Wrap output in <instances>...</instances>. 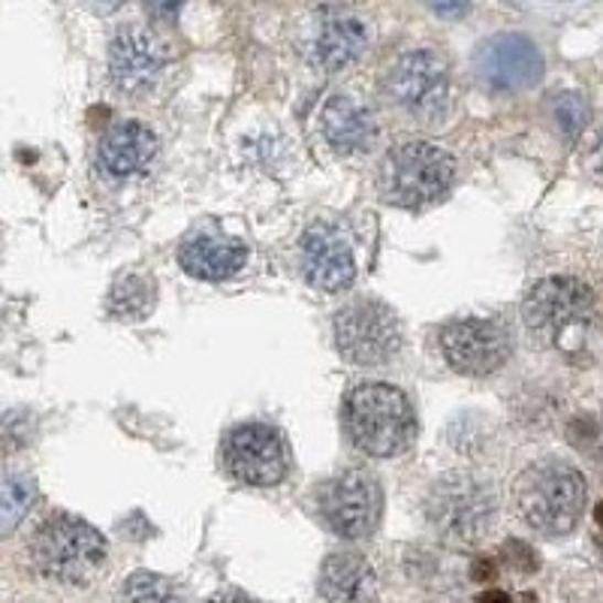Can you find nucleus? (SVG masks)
<instances>
[{
	"label": "nucleus",
	"instance_id": "1",
	"mask_svg": "<svg viewBox=\"0 0 603 603\" xmlns=\"http://www.w3.org/2000/svg\"><path fill=\"white\" fill-rule=\"evenodd\" d=\"M523 320L537 342L582 359L594 335V297L577 278H543L523 302Z\"/></svg>",
	"mask_w": 603,
	"mask_h": 603
},
{
	"label": "nucleus",
	"instance_id": "2",
	"mask_svg": "<svg viewBox=\"0 0 603 603\" xmlns=\"http://www.w3.org/2000/svg\"><path fill=\"white\" fill-rule=\"evenodd\" d=\"M516 513L543 537L570 535L585 507V477L561 459H543L516 480Z\"/></svg>",
	"mask_w": 603,
	"mask_h": 603
},
{
	"label": "nucleus",
	"instance_id": "3",
	"mask_svg": "<svg viewBox=\"0 0 603 603\" xmlns=\"http://www.w3.org/2000/svg\"><path fill=\"white\" fill-rule=\"evenodd\" d=\"M498 495L489 480L455 471L434 483L426 498V519L446 547H477L495 525Z\"/></svg>",
	"mask_w": 603,
	"mask_h": 603
},
{
	"label": "nucleus",
	"instance_id": "4",
	"mask_svg": "<svg viewBox=\"0 0 603 603\" xmlns=\"http://www.w3.org/2000/svg\"><path fill=\"white\" fill-rule=\"evenodd\" d=\"M344 426L356 450L375 459L401 453L413 438L410 399L392 384H359L344 405Z\"/></svg>",
	"mask_w": 603,
	"mask_h": 603
},
{
	"label": "nucleus",
	"instance_id": "5",
	"mask_svg": "<svg viewBox=\"0 0 603 603\" xmlns=\"http://www.w3.org/2000/svg\"><path fill=\"white\" fill-rule=\"evenodd\" d=\"M455 160L432 142H405L377 166V191L389 205L426 208L444 200L455 182Z\"/></svg>",
	"mask_w": 603,
	"mask_h": 603
},
{
	"label": "nucleus",
	"instance_id": "6",
	"mask_svg": "<svg viewBox=\"0 0 603 603\" xmlns=\"http://www.w3.org/2000/svg\"><path fill=\"white\" fill-rule=\"evenodd\" d=\"M106 537L85 519L57 513L36 528L31 558L43 577L57 582H88L106 561Z\"/></svg>",
	"mask_w": 603,
	"mask_h": 603
},
{
	"label": "nucleus",
	"instance_id": "7",
	"mask_svg": "<svg viewBox=\"0 0 603 603\" xmlns=\"http://www.w3.org/2000/svg\"><path fill=\"white\" fill-rule=\"evenodd\" d=\"M384 85L389 103L413 125H438L450 109V67L429 49L401 52Z\"/></svg>",
	"mask_w": 603,
	"mask_h": 603
},
{
	"label": "nucleus",
	"instance_id": "8",
	"mask_svg": "<svg viewBox=\"0 0 603 603\" xmlns=\"http://www.w3.org/2000/svg\"><path fill=\"white\" fill-rule=\"evenodd\" d=\"M335 344L353 365H384L401 347V323L392 308L375 299H359L338 311Z\"/></svg>",
	"mask_w": 603,
	"mask_h": 603
},
{
	"label": "nucleus",
	"instance_id": "9",
	"mask_svg": "<svg viewBox=\"0 0 603 603\" xmlns=\"http://www.w3.org/2000/svg\"><path fill=\"white\" fill-rule=\"evenodd\" d=\"M474 73L486 91L510 97L535 88L543 79V55L528 36L495 34L477 49Z\"/></svg>",
	"mask_w": 603,
	"mask_h": 603
},
{
	"label": "nucleus",
	"instance_id": "10",
	"mask_svg": "<svg viewBox=\"0 0 603 603\" xmlns=\"http://www.w3.org/2000/svg\"><path fill=\"white\" fill-rule=\"evenodd\" d=\"M320 510L335 535L344 540H363L375 531L380 516V486L368 471H342L323 486Z\"/></svg>",
	"mask_w": 603,
	"mask_h": 603
},
{
	"label": "nucleus",
	"instance_id": "11",
	"mask_svg": "<svg viewBox=\"0 0 603 603\" xmlns=\"http://www.w3.org/2000/svg\"><path fill=\"white\" fill-rule=\"evenodd\" d=\"M224 465L245 486H278L287 474L284 441L262 422L239 426L224 441Z\"/></svg>",
	"mask_w": 603,
	"mask_h": 603
},
{
	"label": "nucleus",
	"instance_id": "12",
	"mask_svg": "<svg viewBox=\"0 0 603 603\" xmlns=\"http://www.w3.org/2000/svg\"><path fill=\"white\" fill-rule=\"evenodd\" d=\"M441 351L459 375L486 377L510 359V335L495 320H455L441 332Z\"/></svg>",
	"mask_w": 603,
	"mask_h": 603
},
{
	"label": "nucleus",
	"instance_id": "13",
	"mask_svg": "<svg viewBox=\"0 0 603 603\" xmlns=\"http://www.w3.org/2000/svg\"><path fill=\"white\" fill-rule=\"evenodd\" d=\"M368 46V31L365 24L338 10H320L308 22L305 36H302V52H305L311 67L323 73H338L351 67L353 61H359Z\"/></svg>",
	"mask_w": 603,
	"mask_h": 603
},
{
	"label": "nucleus",
	"instance_id": "14",
	"mask_svg": "<svg viewBox=\"0 0 603 603\" xmlns=\"http://www.w3.org/2000/svg\"><path fill=\"white\" fill-rule=\"evenodd\" d=\"M166 69V46L149 28H125L109 46V76L118 91L139 97L151 91Z\"/></svg>",
	"mask_w": 603,
	"mask_h": 603
},
{
	"label": "nucleus",
	"instance_id": "15",
	"mask_svg": "<svg viewBox=\"0 0 603 603\" xmlns=\"http://www.w3.org/2000/svg\"><path fill=\"white\" fill-rule=\"evenodd\" d=\"M302 272L314 290L338 293L356 278V257L342 229L320 220L302 236Z\"/></svg>",
	"mask_w": 603,
	"mask_h": 603
},
{
	"label": "nucleus",
	"instance_id": "16",
	"mask_svg": "<svg viewBox=\"0 0 603 603\" xmlns=\"http://www.w3.org/2000/svg\"><path fill=\"white\" fill-rule=\"evenodd\" d=\"M323 137L338 154H365L377 146L380 127L372 106L356 100L351 94H332L320 112Z\"/></svg>",
	"mask_w": 603,
	"mask_h": 603
},
{
	"label": "nucleus",
	"instance_id": "17",
	"mask_svg": "<svg viewBox=\"0 0 603 603\" xmlns=\"http://www.w3.org/2000/svg\"><path fill=\"white\" fill-rule=\"evenodd\" d=\"M158 158V137L139 121H118L103 133L97 146L100 170L109 179H133L149 170Z\"/></svg>",
	"mask_w": 603,
	"mask_h": 603
},
{
	"label": "nucleus",
	"instance_id": "18",
	"mask_svg": "<svg viewBox=\"0 0 603 603\" xmlns=\"http://www.w3.org/2000/svg\"><path fill=\"white\" fill-rule=\"evenodd\" d=\"M317 589L326 603H375L377 573L359 552H335L320 568Z\"/></svg>",
	"mask_w": 603,
	"mask_h": 603
},
{
	"label": "nucleus",
	"instance_id": "19",
	"mask_svg": "<svg viewBox=\"0 0 603 603\" xmlns=\"http://www.w3.org/2000/svg\"><path fill=\"white\" fill-rule=\"evenodd\" d=\"M179 260H182L184 272L194 274L200 281H227V278L241 272L248 254L239 241L196 236V239L184 241Z\"/></svg>",
	"mask_w": 603,
	"mask_h": 603
},
{
	"label": "nucleus",
	"instance_id": "20",
	"mask_svg": "<svg viewBox=\"0 0 603 603\" xmlns=\"http://www.w3.org/2000/svg\"><path fill=\"white\" fill-rule=\"evenodd\" d=\"M154 299L158 293L149 274H127L109 293V311L121 320H142L151 314Z\"/></svg>",
	"mask_w": 603,
	"mask_h": 603
},
{
	"label": "nucleus",
	"instance_id": "21",
	"mask_svg": "<svg viewBox=\"0 0 603 603\" xmlns=\"http://www.w3.org/2000/svg\"><path fill=\"white\" fill-rule=\"evenodd\" d=\"M36 502V483L24 474L0 480V537H10Z\"/></svg>",
	"mask_w": 603,
	"mask_h": 603
},
{
	"label": "nucleus",
	"instance_id": "22",
	"mask_svg": "<svg viewBox=\"0 0 603 603\" xmlns=\"http://www.w3.org/2000/svg\"><path fill=\"white\" fill-rule=\"evenodd\" d=\"M125 603H182V597L166 577L137 570L125 585Z\"/></svg>",
	"mask_w": 603,
	"mask_h": 603
},
{
	"label": "nucleus",
	"instance_id": "23",
	"mask_svg": "<svg viewBox=\"0 0 603 603\" xmlns=\"http://www.w3.org/2000/svg\"><path fill=\"white\" fill-rule=\"evenodd\" d=\"M552 121H556V127L564 137L582 133V127L589 121V103H585V97L577 91L558 94L556 103H552Z\"/></svg>",
	"mask_w": 603,
	"mask_h": 603
},
{
	"label": "nucleus",
	"instance_id": "24",
	"mask_svg": "<svg viewBox=\"0 0 603 603\" xmlns=\"http://www.w3.org/2000/svg\"><path fill=\"white\" fill-rule=\"evenodd\" d=\"M504 558H507V564L513 570H519V573H535L540 568V558L537 552L525 540H507L504 543Z\"/></svg>",
	"mask_w": 603,
	"mask_h": 603
},
{
	"label": "nucleus",
	"instance_id": "25",
	"mask_svg": "<svg viewBox=\"0 0 603 603\" xmlns=\"http://www.w3.org/2000/svg\"><path fill=\"white\" fill-rule=\"evenodd\" d=\"M498 577V564L492 561L489 556H477L474 558V564H471V580L477 582H492Z\"/></svg>",
	"mask_w": 603,
	"mask_h": 603
},
{
	"label": "nucleus",
	"instance_id": "26",
	"mask_svg": "<svg viewBox=\"0 0 603 603\" xmlns=\"http://www.w3.org/2000/svg\"><path fill=\"white\" fill-rule=\"evenodd\" d=\"M212 603H257V601L241 592H224V594H217V597H212Z\"/></svg>",
	"mask_w": 603,
	"mask_h": 603
},
{
	"label": "nucleus",
	"instance_id": "27",
	"mask_svg": "<svg viewBox=\"0 0 603 603\" xmlns=\"http://www.w3.org/2000/svg\"><path fill=\"white\" fill-rule=\"evenodd\" d=\"M477 603H513L510 594L498 592V589H489V592H483L477 597Z\"/></svg>",
	"mask_w": 603,
	"mask_h": 603
},
{
	"label": "nucleus",
	"instance_id": "28",
	"mask_svg": "<svg viewBox=\"0 0 603 603\" xmlns=\"http://www.w3.org/2000/svg\"><path fill=\"white\" fill-rule=\"evenodd\" d=\"M525 603H535V601H531V597H525Z\"/></svg>",
	"mask_w": 603,
	"mask_h": 603
}]
</instances>
